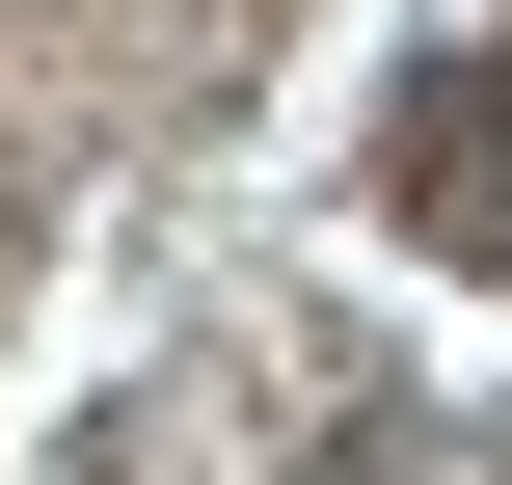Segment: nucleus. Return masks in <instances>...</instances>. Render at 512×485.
<instances>
[{
	"label": "nucleus",
	"mask_w": 512,
	"mask_h": 485,
	"mask_svg": "<svg viewBox=\"0 0 512 485\" xmlns=\"http://www.w3.org/2000/svg\"><path fill=\"white\" fill-rule=\"evenodd\" d=\"M405 216L432 243H512V54H432L405 81Z\"/></svg>",
	"instance_id": "obj_1"
}]
</instances>
